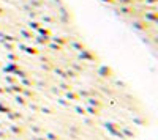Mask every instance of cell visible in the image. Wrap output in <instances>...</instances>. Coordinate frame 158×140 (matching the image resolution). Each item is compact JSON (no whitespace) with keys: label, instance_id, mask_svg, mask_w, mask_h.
Returning a JSON list of instances; mask_svg holds the SVG:
<instances>
[{"label":"cell","instance_id":"6da1fadb","mask_svg":"<svg viewBox=\"0 0 158 140\" xmlns=\"http://www.w3.org/2000/svg\"><path fill=\"white\" fill-rule=\"evenodd\" d=\"M48 137H49L51 140H57V138H59V137H56L54 134H48Z\"/></svg>","mask_w":158,"mask_h":140}]
</instances>
